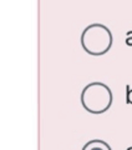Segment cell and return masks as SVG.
Wrapping results in <instances>:
<instances>
[{
  "mask_svg": "<svg viewBox=\"0 0 132 150\" xmlns=\"http://www.w3.org/2000/svg\"><path fill=\"white\" fill-rule=\"evenodd\" d=\"M82 150H111L110 145L102 140H91L87 144H85Z\"/></svg>",
  "mask_w": 132,
  "mask_h": 150,
  "instance_id": "3",
  "label": "cell"
},
{
  "mask_svg": "<svg viewBox=\"0 0 132 150\" xmlns=\"http://www.w3.org/2000/svg\"><path fill=\"white\" fill-rule=\"evenodd\" d=\"M126 90H127V95H126L127 104H132V89L130 86H126Z\"/></svg>",
  "mask_w": 132,
  "mask_h": 150,
  "instance_id": "4",
  "label": "cell"
},
{
  "mask_svg": "<svg viewBox=\"0 0 132 150\" xmlns=\"http://www.w3.org/2000/svg\"><path fill=\"white\" fill-rule=\"evenodd\" d=\"M81 104L91 114H103L112 105V91L102 83H91L81 93Z\"/></svg>",
  "mask_w": 132,
  "mask_h": 150,
  "instance_id": "1",
  "label": "cell"
},
{
  "mask_svg": "<svg viewBox=\"0 0 132 150\" xmlns=\"http://www.w3.org/2000/svg\"><path fill=\"white\" fill-rule=\"evenodd\" d=\"M81 43L84 49L91 55H102L111 48L112 38L107 28L102 25H91L84 31Z\"/></svg>",
  "mask_w": 132,
  "mask_h": 150,
  "instance_id": "2",
  "label": "cell"
},
{
  "mask_svg": "<svg viewBox=\"0 0 132 150\" xmlns=\"http://www.w3.org/2000/svg\"><path fill=\"white\" fill-rule=\"evenodd\" d=\"M127 150H132V146H130V148H128V149H127Z\"/></svg>",
  "mask_w": 132,
  "mask_h": 150,
  "instance_id": "5",
  "label": "cell"
}]
</instances>
